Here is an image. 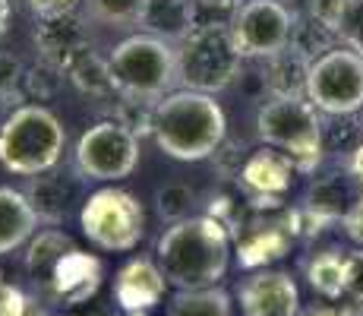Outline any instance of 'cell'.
I'll return each mask as SVG.
<instances>
[{
    "mask_svg": "<svg viewBox=\"0 0 363 316\" xmlns=\"http://www.w3.org/2000/svg\"><path fill=\"white\" fill-rule=\"evenodd\" d=\"M306 316H338V313H335V310H325V307H323V310H313V313H306Z\"/></svg>",
    "mask_w": 363,
    "mask_h": 316,
    "instance_id": "obj_39",
    "label": "cell"
},
{
    "mask_svg": "<svg viewBox=\"0 0 363 316\" xmlns=\"http://www.w3.org/2000/svg\"><path fill=\"white\" fill-rule=\"evenodd\" d=\"M243 316H297L300 291L288 272H256L240 285Z\"/></svg>",
    "mask_w": 363,
    "mask_h": 316,
    "instance_id": "obj_13",
    "label": "cell"
},
{
    "mask_svg": "<svg viewBox=\"0 0 363 316\" xmlns=\"http://www.w3.org/2000/svg\"><path fill=\"white\" fill-rule=\"evenodd\" d=\"M291 241V212L284 219H259V222H247L237 234V259L243 269H256L265 266L272 259H281L288 253Z\"/></svg>",
    "mask_w": 363,
    "mask_h": 316,
    "instance_id": "obj_15",
    "label": "cell"
},
{
    "mask_svg": "<svg viewBox=\"0 0 363 316\" xmlns=\"http://www.w3.org/2000/svg\"><path fill=\"white\" fill-rule=\"evenodd\" d=\"M149 0H86V16L101 26H139Z\"/></svg>",
    "mask_w": 363,
    "mask_h": 316,
    "instance_id": "obj_25",
    "label": "cell"
},
{
    "mask_svg": "<svg viewBox=\"0 0 363 316\" xmlns=\"http://www.w3.org/2000/svg\"><path fill=\"white\" fill-rule=\"evenodd\" d=\"M143 26L149 35L164 41H184L196 29L193 19V0H149L143 13Z\"/></svg>",
    "mask_w": 363,
    "mask_h": 316,
    "instance_id": "obj_20",
    "label": "cell"
},
{
    "mask_svg": "<svg viewBox=\"0 0 363 316\" xmlns=\"http://www.w3.org/2000/svg\"><path fill=\"white\" fill-rule=\"evenodd\" d=\"M306 282L316 294L338 300L345 294V256L338 250H325L306 263Z\"/></svg>",
    "mask_w": 363,
    "mask_h": 316,
    "instance_id": "obj_24",
    "label": "cell"
},
{
    "mask_svg": "<svg viewBox=\"0 0 363 316\" xmlns=\"http://www.w3.org/2000/svg\"><path fill=\"white\" fill-rule=\"evenodd\" d=\"M23 76H26L23 63L13 54H0V102L23 92Z\"/></svg>",
    "mask_w": 363,
    "mask_h": 316,
    "instance_id": "obj_30",
    "label": "cell"
},
{
    "mask_svg": "<svg viewBox=\"0 0 363 316\" xmlns=\"http://www.w3.org/2000/svg\"><path fill=\"white\" fill-rule=\"evenodd\" d=\"M332 41H335V32L329 26H323L319 19L313 16H300L294 19V32H291V48H297L300 54H306L310 60H316L319 54L332 51Z\"/></svg>",
    "mask_w": 363,
    "mask_h": 316,
    "instance_id": "obj_26",
    "label": "cell"
},
{
    "mask_svg": "<svg viewBox=\"0 0 363 316\" xmlns=\"http://www.w3.org/2000/svg\"><path fill=\"white\" fill-rule=\"evenodd\" d=\"M332 32H335V38H341L345 48L363 54V0H345L341 4Z\"/></svg>",
    "mask_w": 363,
    "mask_h": 316,
    "instance_id": "obj_29",
    "label": "cell"
},
{
    "mask_svg": "<svg viewBox=\"0 0 363 316\" xmlns=\"http://www.w3.org/2000/svg\"><path fill=\"white\" fill-rule=\"evenodd\" d=\"M310 58L300 54L297 48H284V51L265 58V92L272 98H306V80H310Z\"/></svg>",
    "mask_w": 363,
    "mask_h": 316,
    "instance_id": "obj_18",
    "label": "cell"
},
{
    "mask_svg": "<svg viewBox=\"0 0 363 316\" xmlns=\"http://www.w3.org/2000/svg\"><path fill=\"white\" fill-rule=\"evenodd\" d=\"M360 133H363V121H360Z\"/></svg>",
    "mask_w": 363,
    "mask_h": 316,
    "instance_id": "obj_40",
    "label": "cell"
},
{
    "mask_svg": "<svg viewBox=\"0 0 363 316\" xmlns=\"http://www.w3.org/2000/svg\"><path fill=\"white\" fill-rule=\"evenodd\" d=\"M199 4L208 6V10H237L240 0H199Z\"/></svg>",
    "mask_w": 363,
    "mask_h": 316,
    "instance_id": "obj_36",
    "label": "cell"
},
{
    "mask_svg": "<svg viewBox=\"0 0 363 316\" xmlns=\"http://www.w3.org/2000/svg\"><path fill=\"white\" fill-rule=\"evenodd\" d=\"M139 165V136L121 121L89 126L76 143V171L89 180H123Z\"/></svg>",
    "mask_w": 363,
    "mask_h": 316,
    "instance_id": "obj_9",
    "label": "cell"
},
{
    "mask_svg": "<svg viewBox=\"0 0 363 316\" xmlns=\"http://www.w3.org/2000/svg\"><path fill=\"white\" fill-rule=\"evenodd\" d=\"M111 82L121 95L158 102L177 86V51L155 35L123 38L108 58Z\"/></svg>",
    "mask_w": 363,
    "mask_h": 316,
    "instance_id": "obj_5",
    "label": "cell"
},
{
    "mask_svg": "<svg viewBox=\"0 0 363 316\" xmlns=\"http://www.w3.org/2000/svg\"><path fill=\"white\" fill-rule=\"evenodd\" d=\"M6 26H10V0H0V38H4Z\"/></svg>",
    "mask_w": 363,
    "mask_h": 316,
    "instance_id": "obj_38",
    "label": "cell"
},
{
    "mask_svg": "<svg viewBox=\"0 0 363 316\" xmlns=\"http://www.w3.org/2000/svg\"><path fill=\"white\" fill-rule=\"evenodd\" d=\"M155 202H158V215L174 224V222L190 219L196 193H193V187H186V184H164L155 193Z\"/></svg>",
    "mask_w": 363,
    "mask_h": 316,
    "instance_id": "obj_28",
    "label": "cell"
},
{
    "mask_svg": "<svg viewBox=\"0 0 363 316\" xmlns=\"http://www.w3.org/2000/svg\"><path fill=\"white\" fill-rule=\"evenodd\" d=\"M155 256L167 285L177 291L212 288L225 278L231 263V228L215 215H190L158 237Z\"/></svg>",
    "mask_w": 363,
    "mask_h": 316,
    "instance_id": "obj_1",
    "label": "cell"
},
{
    "mask_svg": "<svg viewBox=\"0 0 363 316\" xmlns=\"http://www.w3.org/2000/svg\"><path fill=\"white\" fill-rule=\"evenodd\" d=\"M67 316H104V313H101V310H95L92 304H76V307H73V310H69Z\"/></svg>",
    "mask_w": 363,
    "mask_h": 316,
    "instance_id": "obj_37",
    "label": "cell"
},
{
    "mask_svg": "<svg viewBox=\"0 0 363 316\" xmlns=\"http://www.w3.org/2000/svg\"><path fill=\"white\" fill-rule=\"evenodd\" d=\"M29 307H32V300L26 298L16 285L0 278V316H26Z\"/></svg>",
    "mask_w": 363,
    "mask_h": 316,
    "instance_id": "obj_32",
    "label": "cell"
},
{
    "mask_svg": "<svg viewBox=\"0 0 363 316\" xmlns=\"http://www.w3.org/2000/svg\"><path fill=\"white\" fill-rule=\"evenodd\" d=\"M243 73V54L234 41L231 23L196 26L177 48V82L184 89L215 95L225 92Z\"/></svg>",
    "mask_w": 363,
    "mask_h": 316,
    "instance_id": "obj_4",
    "label": "cell"
},
{
    "mask_svg": "<svg viewBox=\"0 0 363 316\" xmlns=\"http://www.w3.org/2000/svg\"><path fill=\"white\" fill-rule=\"evenodd\" d=\"M294 171H297V165L284 152L265 146V149L253 152V156L243 161L237 178H240L243 193L253 200L256 209H265V206L275 209L281 202V196L291 190V184H294Z\"/></svg>",
    "mask_w": 363,
    "mask_h": 316,
    "instance_id": "obj_11",
    "label": "cell"
},
{
    "mask_svg": "<svg viewBox=\"0 0 363 316\" xmlns=\"http://www.w3.org/2000/svg\"><path fill=\"white\" fill-rule=\"evenodd\" d=\"M228 121L221 104L196 89H177L155 102L152 136L164 156L177 161H202L225 143Z\"/></svg>",
    "mask_w": 363,
    "mask_h": 316,
    "instance_id": "obj_2",
    "label": "cell"
},
{
    "mask_svg": "<svg viewBox=\"0 0 363 316\" xmlns=\"http://www.w3.org/2000/svg\"><path fill=\"white\" fill-rule=\"evenodd\" d=\"M171 316H234L231 313V294L218 285L177 291L171 300Z\"/></svg>",
    "mask_w": 363,
    "mask_h": 316,
    "instance_id": "obj_23",
    "label": "cell"
},
{
    "mask_svg": "<svg viewBox=\"0 0 363 316\" xmlns=\"http://www.w3.org/2000/svg\"><path fill=\"white\" fill-rule=\"evenodd\" d=\"M256 130L265 146L294 161L297 171H316L323 161V121L306 98H269L256 114Z\"/></svg>",
    "mask_w": 363,
    "mask_h": 316,
    "instance_id": "obj_6",
    "label": "cell"
},
{
    "mask_svg": "<svg viewBox=\"0 0 363 316\" xmlns=\"http://www.w3.org/2000/svg\"><path fill=\"white\" fill-rule=\"evenodd\" d=\"M82 180L86 178H76V171H54V168L45 174H35L26 196H29L38 222H48V224L64 222L69 215V206L79 196Z\"/></svg>",
    "mask_w": 363,
    "mask_h": 316,
    "instance_id": "obj_17",
    "label": "cell"
},
{
    "mask_svg": "<svg viewBox=\"0 0 363 316\" xmlns=\"http://www.w3.org/2000/svg\"><path fill=\"white\" fill-rule=\"evenodd\" d=\"M38 228V215H35L29 196L23 190L0 187V256L19 250Z\"/></svg>",
    "mask_w": 363,
    "mask_h": 316,
    "instance_id": "obj_19",
    "label": "cell"
},
{
    "mask_svg": "<svg viewBox=\"0 0 363 316\" xmlns=\"http://www.w3.org/2000/svg\"><path fill=\"white\" fill-rule=\"evenodd\" d=\"M67 73H69V80H73L76 86H79L82 92H89V95H104V92H111V89H114L108 60H99L92 51H89L86 58L76 60Z\"/></svg>",
    "mask_w": 363,
    "mask_h": 316,
    "instance_id": "obj_27",
    "label": "cell"
},
{
    "mask_svg": "<svg viewBox=\"0 0 363 316\" xmlns=\"http://www.w3.org/2000/svg\"><path fill=\"white\" fill-rule=\"evenodd\" d=\"M347 171L354 174V180H357V187H363V139H360L357 146H354L351 161H347Z\"/></svg>",
    "mask_w": 363,
    "mask_h": 316,
    "instance_id": "obj_35",
    "label": "cell"
},
{
    "mask_svg": "<svg viewBox=\"0 0 363 316\" xmlns=\"http://www.w3.org/2000/svg\"><path fill=\"white\" fill-rule=\"evenodd\" d=\"M67 133L45 104H19L0 124V165L19 178H35L57 168Z\"/></svg>",
    "mask_w": 363,
    "mask_h": 316,
    "instance_id": "obj_3",
    "label": "cell"
},
{
    "mask_svg": "<svg viewBox=\"0 0 363 316\" xmlns=\"http://www.w3.org/2000/svg\"><path fill=\"white\" fill-rule=\"evenodd\" d=\"M351 180H354L351 171L347 174H332V178L319 180V184L310 190V196H306V209L316 212L323 222L345 219V212L354 206V200L360 196V193H354Z\"/></svg>",
    "mask_w": 363,
    "mask_h": 316,
    "instance_id": "obj_21",
    "label": "cell"
},
{
    "mask_svg": "<svg viewBox=\"0 0 363 316\" xmlns=\"http://www.w3.org/2000/svg\"><path fill=\"white\" fill-rule=\"evenodd\" d=\"M35 45L48 67L69 70L79 58H86L89 48V32L76 13H64V16H48L35 29Z\"/></svg>",
    "mask_w": 363,
    "mask_h": 316,
    "instance_id": "obj_12",
    "label": "cell"
},
{
    "mask_svg": "<svg viewBox=\"0 0 363 316\" xmlns=\"http://www.w3.org/2000/svg\"><path fill=\"white\" fill-rule=\"evenodd\" d=\"M167 278L162 272V266L152 259L139 256L130 259L114 278V300L121 304V310L127 316H139L158 304L164 298Z\"/></svg>",
    "mask_w": 363,
    "mask_h": 316,
    "instance_id": "obj_14",
    "label": "cell"
},
{
    "mask_svg": "<svg viewBox=\"0 0 363 316\" xmlns=\"http://www.w3.org/2000/svg\"><path fill=\"white\" fill-rule=\"evenodd\" d=\"M139 316H143V313H139Z\"/></svg>",
    "mask_w": 363,
    "mask_h": 316,
    "instance_id": "obj_41",
    "label": "cell"
},
{
    "mask_svg": "<svg viewBox=\"0 0 363 316\" xmlns=\"http://www.w3.org/2000/svg\"><path fill=\"white\" fill-rule=\"evenodd\" d=\"M341 228H345V234L351 237L354 244H360V247H363V193L354 200V206L345 212V219H341Z\"/></svg>",
    "mask_w": 363,
    "mask_h": 316,
    "instance_id": "obj_33",
    "label": "cell"
},
{
    "mask_svg": "<svg viewBox=\"0 0 363 316\" xmlns=\"http://www.w3.org/2000/svg\"><path fill=\"white\" fill-rule=\"evenodd\" d=\"M76 4H79V0H29V10L38 19H48V16H64V13H73Z\"/></svg>",
    "mask_w": 363,
    "mask_h": 316,
    "instance_id": "obj_34",
    "label": "cell"
},
{
    "mask_svg": "<svg viewBox=\"0 0 363 316\" xmlns=\"http://www.w3.org/2000/svg\"><path fill=\"white\" fill-rule=\"evenodd\" d=\"M73 247H76L73 237L64 234V231H57V228L41 231V234L29 244V253H26V269L32 272L35 282L48 285L51 282V276H54V269H57V263Z\"/></svg>",
    "mask_w": 363,
    "mask_h": 316,
    "instance_id": "obj_22",
    "label": "cell"
},
{
    "mask_svg": "<svg viewBox=\"0 0 363 316\" xmlns=\"http://www.w3.org/2000/svg\"><path fill=\"white\" fill-rule=\"evenodd\" d=\"M345 294L363 307V250L345 256Z\"/></svg>",
    "mask_w": 363,
    "mask_h": 316,
    "instance_id": "obj_31",
    "label": "cell"
},
{
    "mask_svg": "<svg viewBox=\"0 0 363 316\" xmlns=\"http://www.w3.org/2000/svg\"><path fill=\"white\" fill-rule=\"evenodd\" d=\"M101 285V263L89 253H82L79 247H73L64 259L57 263L51 282H48V291L57 300H64L67 307L76 304H89L92 294L99 291Z\"/></svg>",
    "mask_w": 363,
    "mask_h": 316,
    "instance_id": "obj_16",
    "label": "cell"
},
{
    "mask_svg": "<svg viewBox=\"0 0 363 316\" xmlns=\"http://www.w3.org/2000/svg\"><path fill=\"white\" fill-rule=\"evenodd\" d=\"M294 19V10L281 0H243L234 10L231 32L243 58L265 60L291 45Z\"/></svg>",
    "mask_w": 363,
    "mask_h": 316,
    "instance_id": "obj_10",
    "label": "cell"
},
{
    "mask_svg": "<svg viewBox=\"0 0 363 316\" xmlns=\"http://www.w3.org/2000/svg\"><path fill=\"white\" fill-rule=\"evenodd\" d=\"M306 102L332 117H351L363 111V54L351 48H332L310 63Z\"/></svg>",
    "mask_w": 363,
    "mask_h": 316,
    "instance_id": "obj_8",
    "label": "cell"
},
{
    "mask_svg": "<svg viewBox=\"0 0 363 316\" xmlns=\"http://www.w3.org/2000/svg\"><path fill=\"white\" fill-rule=\"evenodd\" d=\"M79 224L89 244L108 253H127L145 234V212L143 202L127 190L101 187L82 202Z\"/></svg>",
    "mask_w": 363,
    "mask_h": 316,
    "instance_id": "obj_7",
    "label": "cell"
}]
</instances>
